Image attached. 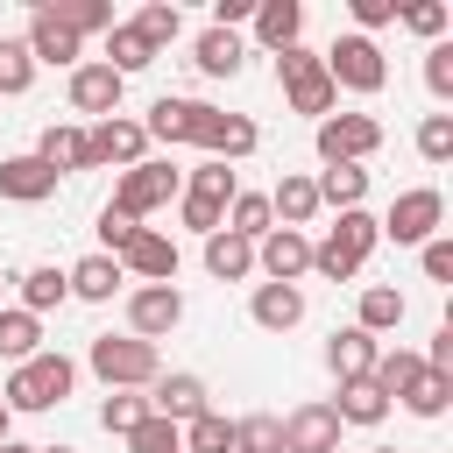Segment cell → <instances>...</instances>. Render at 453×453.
<instances>
[{"instance_id": "obj_1", "label": "cell", "mask_w": 453, "mask_h": 453, "mask_svg": "<svg viewBox=\"0 0 453 453\" xmlns=\"http://www.w3.org/2000/svg\"><path fill=\"white\" fill-rule=\"evenodd\" d=\"M276 85H283V99H290V113H311V120H326V113L340 106V92H333V78H326V64H319V50H304V42H290V50H276Z\"/></svg>"}, {"instance_id": "obj_2", "label": "cell", "mask_w": 453, "mask_h": 453, "mask_svg": "<svg viewBox=\"0 0 453 453\" xmlns=\"http://www.w3.org/2000/svg\"><path fill=\"white\" fill-rule=\"evenodd\" d=\"M241 184H234V170L226 163H198V170H184V191H177V219L191 226V234H219L226 226V198H234Z\"/></svg>"}, {"instance_id": "obj_3", "label": "cell", "mask_w": 453, "mask_h": 453, "mask_svg": "<svg viewBox=\"0 0 453 453\" xmlns=\"http://www.w3.org/2000/svg\"><path fill=\"white\" fill-rule=\"evenodd\" d=\"M375 241H382L375 212H340V226H333L326 241H311V269H319L326 283H347V276L375 255Z\"/></svg>"}, {"instance_id": "obj_4", "label": "cell", "mask_w": 453, "mask_h": 453, "mask_svg": "<svg viewBox=\"0 0 453 453\" xmlns=\"http://www.w3.org/2000/svg\"><path fill=\"white\" fill-rule=\"evenodd\" d=\"M85 361H92V375H99L106 389H149V382L163 375L156 347H149V340H134V333H99Z\"/></svg>"}, {"instance_id": "obj_5", "label": "cell", "mask_w": 453, "mask_h": 453, "mask_svg": "<svg viewBox=\"0 0 453 453\" xmlns=\"http://www.w3.org/2000/svg\"><path fill=\"white\" fill-rule=\"evenodd\" d=\"M71 382H78V368L42 347V354H28V361L7 375V396H0V403H7V411H57V403L71 396Z\"/></svg>"}, {"instance_id": "obj_6", "label": "cell", "mask_w": 453, "mask_h": 453, "mask_svg": "<svg viewBox=\"0 0 453 453\" xmlns=\"http://www.w3.org/2000/svg\"><path fill=\"white\" fill-rule=\"evenodd\" d=\"M333 92H382L389 85V64H382V42L375 35H333V50L319 57Z\"/></svg>"}, {"instance_id": "obj_7", "label": "cell", "mask_w": 453, "mask_h": 453, "mask_svg": "<svg viewBox=\"0 0 453 453\" xmlns=\"http://www.w3.org/2000/svg\"><path fill=\"white\" fill-rule=\"evenodd\" d=\"M439 219H446V198H439V184H411V191H396L389 198V212L375 219L396 248H425L432 234H439Z\"/></svg>"}, {"instance_id": "obj_8", "label": "cell", "mask_w": 453, "mask_h": 453, "mask_svg": "<svg viewBox=\"0 0 453 453\" xmlns=\"http://www.w3.org/2000/svg\"><path fill=\"white\" fill-rule=\"evenodd\" d=\"M184 191V170H170V163H134V170H120V184H113V198L106 205H120L127 219H142V212H156V205H170Z\"/></svg>"}, {"instance_id": "obj_9", "label": "cell", "mask_w": 453, "mask_h": 453, "mask_svg": "<svg viewBox=\"0 0 453 453\" xmlns=\"http://www.w3.org/2000/svg\"><path fill=\"white\" fill-rule=\"evenodd\" d=\"M311 142H319L326 163H368V156L382 149V127H375L368 113H326Z\"/></svg>"}, {"instance_id": "obj_10", "label": "cell", "mask_w": 453, "mask_h": 453, "mask_svg": "<svg viewBox=\"0 0 453 453\" xmlns=\"http://www.w3.org/2000/svg\"><path fill=\"white\" fill-rule=\"evenodd\" d=\"M177 319H184V290H177V283H142V290H127V333H134V340L156 347Z\"/></svg>"}, {"instance_id": "obj_11", "label": "cell", "mask_w": 453, "mask_h": 453, "mask_svg": "<svg viewBox=\"0 0 453 453\" xmlns=\"http://www.w3.org/2000/svg\"><path fill=\"white\" fill-rule=\"evenodd\" d=\"M85 149H92V170H99V163L134 170V163H142V149H149V134H142V120L106 113V120H92V127H85Z\"/></svg>"}, {"instance_id": "obj_12", "label": "cell", "mask_w": 453, "mask_h": 453, "mask_svg": "<svg viewBox=\"0 0 453 453\" xmlns=\"http://www.w3.org/2000/svg\"><path fill=\"white\" fill-rule=\"evenodd\" d=\"M120 276H142V283H177V241L170 234H156V226H142L120 255Z\"/></svg>"}, {"instance_id": "obj_13", "label": "cell", "mask_w": 453, "mask_h": 453, "mask_svg": "<svg viewBox=\"0 0 453 453\" xmlns=\"http://www.w3.org/2000/svg\"><path fill=\"white\" fill-rule=\"evenodd\" d=\"M255 269H262L269 283H297V276L311 269V241H304L297 226H269V234L255 241Z\"/></svg>"}, {"instance_id": "obj_14", "label": "cell", "mask_w": 453, "mask_h": 453, "mask_svg": "<svg viewBox=\"0 0 453 453\" xmlns=\"http://www.w3.org/2000/svg\"><path fill=\"white\" fill-rule=\"evenodd\" d=\"M340 418H333V403H297L290 418H283V453H340Z\"/></svg>"}, {"instance_id": "obj_15", "label": "cell", "mask_w": 453, "mask_h": 453, "mask_svg": "<svg viewBox=\"0 0 453 453\" xmlns=\"http://www.w3.org/2000/svg\"><path fill=\"white\" fill-rule=\"evenodd\" d=\"M205 120H212V106L205 99H156L149 106V120H142V134H156V142H198L205 134Z\"/></svg>"}, {"instance_id": "obj_16", "label": "cell", "mask_w": 453, "mask_h": 453, "mask_svg": "<svg viewBox=\"0 0 453 453\" xmlns=\"http://www.w3.org/2000/svg\"><path fill=\"white\" fill-rule=\"evenodd\" d=\"M149 411L170 418V425H191V418L212 411V403H205V382H198L191 368H177V375H156V382H149Z\"/></svg>"}, {"instance_id": "obj_17", "label": "cell", "mask_w": 453, "mask_h": 453, "mask_svg": "<svg viewBox=\"0 0 453 453\" xmlns=\"http://www.w3.org/2000/svg\"><path fill=\"white\" fill-rule=\"evenodd\" d=\"M0 198L42 205V198H57V170H50L42 156H0Z\"/></svg>"}, {"instance_id": "obj_18", "label": "cell", "mask_w": 453, "mask_h": 453, "mask_svg": "<svg viewBox=\"0 0 453 453\" xmlns=\"http://www.w3.org/2000/svg\"><path fill=\"white\" fill-rule=\"evenodd\" d=\"M120 92H127V78H113L106 64H78L71 71V113H120Z\"/></svg>"}, {"instance_id": "obj_19", "label": "cell", "mask_w": 453, "mask_h": 453, "mask_svg": "<svg viewBox=\"0 0 453 453\" xmlns=\"http://www.w3.org/2000/svg\"><path fill=\"white\" fill-rule=\"evenodd\" d=\"M255 142H262L255 120H248V113H219V106H212V120H205V134H198V149H205L212 163H241V156H255Z\"/></svg>"}, {"instance_id": "obj_20", "label": "cell", "mask_w": 453, "mask_h": 453, "mask_svg": "<svg viewBox=\"0 0 453 453\" xmlns=\"http://www.w3.org/2000/svg\"><path fill=\"white\" fill-rule=\"evenodd\" d=\"M375 354H382V340H368L361 326H340V333L326 340V368H333L340 382H368V375H375Z\"/></svg>"}, {"instance_id": "obj_21", "label": "cell", "mask_w": 453, "mask_h": 453, "mask_svg": "<svg viewBox=\"0 0 453 453\" xmlns=\"http://www.w3.org/2000/svg\"><path fill=\"white\" fill-rule=\"evenodd\" d=\"M248 319H255L262 333H290V326L304 319V290H297V283H255Z\"/></svg>"}, {"instance_id": "obj_22", "label": "cell", "mask_w": 453, "mask_h": 453, "mask_svg": "<svg viewBox=\"0 0 453 453\" xmlns=\"http://www.w3.org/2000/svg\"><path fill=\"white\" fill-rule=\"evenodd\" d=\"M255 42L262 50H290L297 35H304V0H255Z\"/></svg>"}, {"instance_id": "obj_23", "label": "cell", "mask_w": 453, "mask_h": 453, "mask_svg": "<svg viewBox=\"0 0 453 453\" xmlns=\"http://www.w3.org/2000/svg\"><path fill=\"white\" fill-rule=\"evenodd\" d=\"M21 42H28V57H35V64H71V71H78V35H71L50 7H35V14H28V35H21Z\"/></svg>"}, {"instance_id": "obj_24", "label": "cell", "mask_w": 453, "mask_h": 453, "mask_svg": "<svg viewBox=\"0 0 453 453\" xmlns=\"http://www.w3.org/2000/svg\"><path fill=\"white\" fill-rule=\"evenodd\" d=\"M269 219H283V226H297V234H304V226L319 219V184H311V177H297V170H283V184L269 191Z\"/></svg>"}, {"instance_id": "obj_25", "label": "cell", "mask_w": 453, "mask_h": 453, "mask_svg": "<svg viewBox=\"0 0 453 453\" xmlns=\"http://www.w3.org/2000/svg\"><path fill=\"white\" fill-rule=\"evenodd\" d=\"M64 283H71V297H85V304H113V290H120L127 276H120L113 255H85V262L64 269Z\"/></svg>"}, {"instance_id": "obj_26", "label": "cell", "mask_w": 453, "mask_h": 453, "mask_svg": "<svg viewBox=\"0 0 453 453\" xmlns=\"http://www.w3.org/2000/svg\"><path fill=\"white\" fill-rule=\"evenodd\" d=\"M191 64H198L205 78H241L248 50H241V35H234V28H205V35L191 42Z\"/></svg>"}, {"instance_id": "obj_27", "label": "cell", "mask_w": 453, "mask_h": 453, "mask_svg": "<svg viewBox=\"0 0 453 453\" xmlns=\"http://www.w3.org/2000/svg\"><path fill=\"white\" fill-rule=\"evenodd\" d=\"M311 184H319V205H333V212H361V198H368V170L361 163H326Z\"/></svg>"}, {"instance_id": "obj_28", "label": "cell", "mask_w": 453, "mask_h": 453, "mask_svg": "<svg viewBox=\"0 0 453 453\" xmlns=\"http://www.w3.org/2000/svg\"><path fill=\"white\" fill-rule=\"evenodd\" d=\"M35 156L57 170V177H71V170H92V149H85V127H42V142H35Z\"/></svg>"}, {"instance_id": "obj_29", "label": "cell", "mask_w": 453, "mask_h": 453, "mask_svg": "<svg viewBox=\"0 0 453 453\" xmlns=\"http://www.w3.org/2000/svg\"><path fill=\"white\" fill-rule=\"evenodd\" d=\"M205 269L219 276V283H241L248 269H255V241H241V234H205Z\"/></svg>"}, {"instance_id": "obj_30", "label": "cell", "mask_w": 453, "mask_h": 453, "mask_svg": "<svg viewBox=\"0 0 453 453\" xmlns=\"http://www.w3.org/2000/svg\"><path fill=\"white\" fill-rule=\"evenodd\" d=\"M28 354H42V319H28L21 304H0V361H28Z\"/></svg>"}, {"instance_id": "obj_31", "label": "cell", "mask_w": 453, "mask_h": 453, "mask_svg": "<svg viewBox=\"0 0 453 453\" xmlns=\"http://www.w3.org/2000/svg\"><path fill=\"white\" fill-rule=\"evenodd\" d=\"M149 64H156V50L134 35V21H113V28H106V71H113V78H134V71H149Z\"/></svg>"}, {"instance_id": "obj_32", "label": "cell", "mask_w": 453, "mask_h": 453, "mask_svg": "<svg viewBox=\"0 0 453 453\" xmlns=\"http://www.w3.org/2000/svg\"><path fill=\"white\" fill-rule=\"evenodd\" d=\"M354 326L375 340V333H396L403 326V290H389V283H368L361 290V311H354Z\"/></svg>"}, {"instance_id": "obj_33", "label": "cell", "mask_w": 453, "mask_h": 453, "mask_svg": "<svg viewBox=\"0 0 453 453\" xmlns=\"http://www.w3.org/2000/svg\"><path fill=\"white\" fill-rule=\"evenodd\" d=\"M418 375H425V354H411V347H382V354H375V375H368V382H375V389H382V396L396 403V396H403V389H411Z\"/></svg>"}, {"instance_id": "obj_34", "label": "cell", "mask_w": 453, "mask_h": 453, "mask_svg": "<svg viewBox=\"0 0 453 453\" xmlns=\"http://www.w3.org/2000/svg\"><path fill=\"white\" fill-rule=\"evenodd\" d=\"M333 418H340V425H382V418H389V396H382L375 382H340Z\"/></svg>"}, {"instance_id": "obj_35", "label": "cell", "mask_w": 453, "mask_h": 453, "mask_svg": "<svg viewBox=\"0 0 453 453\" xmlns=\"http://www.w3.org/2000/svg\"><path fill=\"white\" fill-rule=\"evenodd\" d=\"M276 219H269V191H234L226 198V234H241V241H262Z\"/></svg>"}, {"instance_id": "obj_36", "label": "cell", "mask_w": 453, "mask_h": 453, "mask_svg": "<svg viewBox=\"0 0 453 453\" xmlns=\"http://www.w3.org/2000/svg\"><path fill=\"white\" fill-rule=\"evenodd\" d=\"M64 297H71V283H64V269H50V262H42V269H28V276H21V311H28V319H42V311H57Z\"/></svg>"}, {"instance_id": "obj_37", "label": "cell", "mask_w": 453, "mask_h": 453, "mask_svg": "<svg viewBox=\"0 0 453 453\" xmlns=\"http://www.w3.org/2000/svg\"><path fill=\"white\" fill-rule=\"evenodd\" d=\"M411 418H446V403H453V375H439V368H425L403 396H396Z\"/></svg>"}, {"instance_id": "obj_38", "label": "cell", "mask_w": 453, "mask_h": 453, "mask_svg": "<svg viewBox=\"0 0 453 453\" xmlns=\"http://www.w3.org/2000/svg\"><path fill=\"white\" fill-rule=\"evenodd\" d=\"M234 453H283V418H276V411L234 418Z\"/></svg>"}, {"instance_id": "obj_39", "label": "cell", "mask_w": 453, "mask_h": 453, "mask_svg": "<svg viewBox=\"0 0 453 453\" xmlns=\"http://www.w3.org/2000/svg\"><path fill=\"white\" fill-rule=\"evenodd\" d=\"M50 14H57V21H64V28L78 35V42H85V35H106V28H113V7H106V0H50Z\"/></svg>"}, {"instance_id": "obj_40", "label": "cell", "mask_w": 453, "mask_h": 453, "mask_svg": "<svg viewBox=\"0 0 453 453\" xmlns=\"http://www.w3.org/2000/svg\"><path fill=\"white\" fill-rule=\"evenodd\" d=\"M134 35H142V42H149V50H156V57H163V50H170V42H177V35H184V14H177V7H170V0H149V7H142V14H134Z\"/></svg>"}, {"instance_id": "obj_41", "label": "cell", "mask_w": 453, "mask_h": 453, "mask_svg": "<svg viewBox=\"0 0 453 453\" xmlns=\"http://www.w3.org/2000/svg\"><path fill=\"white\" fill-rule=\"evenodd\" d=\"M184 453H234V418L198 411V418L184 425Z\"/></svg>"}, {"instance_id": "obj_42", "label": "cell", "mask_w": 453, "mask_h": 453, "mask_svg": "<svg viewBox=\"0 0 453 453\" xmlns=\"http://www.w3.org/2000/svg\"><path fill=\"white\" fill-rule=\"evenodd\" d=\"M127 453H184V425H170V418H142L134 432H127Z\"/></svg>"}, {"instance_id": "obj_43", "label": "cell", "mask_w": 453, "mask_h": 453, "mask_svg": "<svg viewBox=\"0 0 453 453\" xmlns=\"http://www.w3.org/2000/svg\"><path fill=\"white\" fill-rule=\"evenodd\" d=\"M35 85V57H28V42L21 35H0V92L14 99V92H28Z\"/></svg>"}, {"instance_id": "obj_44", "label": "cell", "mask_w": 453, "mask_h": 453, "mask_svg": "<svg viewBox=\"0 0 453 453\" xmlns=\"http://www.w3.org/2000/svg\"><path fill=\"white\" fill-rule=\"evenodd\" d=\"M142 418H149V396H134V389H113V396L99 403V425H106L113 439H127V432H134Z\"/></svg>"}, {"instance_id": "obj_45", "label": "cell", "mask_w": 453, "mask_h": 453, "mask_svg": "<svg viewBox=\"0 0 453 453\" xmlns=\"http://www.w3.org/2000/svg\"><path fill=\"white\" fill-rule=\"evenodd\" d=\"M396 21H403L411 35H425V42H439L453 14H446V0H403V14H396Z\"/></svg>"}, {"instance_id": "obj_46", "label": "cell", "mask_w": 453, "mask_h": 453, "mask_svg": "<svg viewBox=\"0 0 453 453\" xmlns=\"http://www.w3.org/2000/svg\"><path fill=\"white\" fill-rule=\"evenodd\" d=\"M418 156L425 163H453V113H425L418 120Z\"/></svg>"}, {"instance_id": "obj_47", "label": "cell", "mask_w": 453, "mask_h": 453, "mask_svg": "<svg viewBox=\"0 0 453 453\" xmlns=\"http://www.w3.org/2000/svg\"><path fill=\"white\" fill-rule=\"evenodd\" d=\"M425 85H432V99H453V42L425 50Z\"/></svg>"}, {"instance_id": "obj_48", "label": "cell", "mask_w": 453, "mask_h": 453, "mask_svg": "<svg viewBox=\"0 0 453 453\" xmlns=\"http://www.w3.org/2000/svg\"><path fill=\"white\" fill-rule=\"evenodd\" d=\"M134 234H142V219H127V212H120V205H106V212H99V241H106V248H99V255H120V248H127V241H134Z\"/></svg>"}, {"instance_id": "obj_49", "label": "cell", "mask_w": 453, "mask_h": 453, "mask_svg": "<svg viewBox=\"0 0 453 453\" xmlns=\"http://www.w3.org/2000/svg\"><path fill=\"white\" fill-rule=\"evenodd\" d=\"M347 14H354V21H361V28H354V35H368V28H389V21H396V14H403V0H347Z\"/></svg>"}, {"instance_id": "obj_50", "label": "cell", "mask_w": 453, "mask_h": 453, "mask_svg": "<svg viewBox=\"0 0 453 453\" xmlns=\"http://www.w3.org/2000/svg\"><path fill=\"white\" fill-rule=\"evenodd\" d=\"M425 276H432V283H453V241H446V234L425 241Z\"/></svg>"}, {"instance_id": "obj_51", "label": "cell", "mask_w": 453, "mask_h": 453, "mask_svg": "<svg viewBox=\"0 0 453 453\" xmlns=\"http://www.w3.org/2000/svg\"><path fill=\"white\" fill-rule=\"evenodd\" d=\"M425 368L453 375V326H439V333H432V354H425Z\"/></svg>"}, {"instance_id": "obj_52", "label": "cell", "mask_w": 453, "mask_h": 453, "mask_svg": "<svg viewBox=\"0 0 453 453\" xmlns=\"http://www.w3.org/2000/svg\"><path fill=\"white\" fill-rule=\"evenodd\" d=\"M248 14H255V0H212V28H234Z\"/></svg>"}, {"instance_id": "obj_53", "label": "cell", "mask_w": 453, "mask_h": 453, "mask_svg": "<svg viewBox=\"0 0 453 453\" xmlns=\"http://www.w3.org/2000/svg\"><path fill=\"white\" fill-rule=\"evenodd\" d=\"M0 453H42V446H21V439H0Z\"/></svg>"}, {"instance_id": "obj_54", "label": "cell", "mask_w": 453, "mask_h": 453, "mask_svg": "<svg viewBox=\"0 0 453 453\" xmlns=\"http://www.w3.org/2000/svg\"><path fill=\"white\" fill-rule=\"evenodd\" d=\"M7 425H14V411H7V403H0V439H7Z\"/></svg>"}, {"instance_id": "obj_55", "label": "cell", "mask_w": 453, "mask_h": 453, "mask_svg": "<svg viewBox=\"0 0 453 453\" xmlns=\"http://www.w3.org/2000/svg\"><path fill=\"white\" fill-rule=\"evenodd\" d=\"M42 453H78V446H42Z\"/></svg>"}, {"instance_id": "obj_56", "label": "cell", "mask_w": 453, "mask_h": 453, "mask_svg": "<svg viewBox=\"0 0 453 453\" xmlns=\"http://www.w3.org/2000/svg\"><path fill=\"white\" fill-rule=\"evenodd\" d=\"M368 453H396V446H368Z\"/></svg>"}, {"instance_id": "obj_57", "label": "cell", "mask_w": 453, "mask_h": 453, "mask_svg": "<svg viewBox=\"0 0 453 453\" xmlns=\"http://www.w3.org/2000/svg\"><path fill=\"white\" fill-rule=\"evenodd\" d=\"M0 297H7V276H0Z\"/></svg>"}]
</instances>
